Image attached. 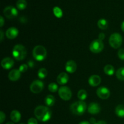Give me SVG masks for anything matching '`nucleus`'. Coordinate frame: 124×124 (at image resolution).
I'll return each mask as SVG.
<instances>
[{"mask_svg":"<svg viewBox=\"0 0 124 124\" xmlns=\"http://www.w3.org/2000/svg\"><path fill=\"white\" fill-rule=\"evenodd\" d=\"M115 113L118 117L123 118L124 117V105H119L115 109Z\"/></svg>","mask_w":124,"mask_h":124,"instance_id":"nucleus-19","label":"nucleus"},{"mask_svg":"<svg viewBox=\"0 0 124 124\" xmlns=\"http://www.w3.org/2000/svg\"><path fill=\"white\" fill-rule=\"evenodd\" d=\"M48 89L50 92H53V93H55V92H56L58 90V85H57L56 84L54 83V82L50 83L48 85Z\"/></svg>","mask_w":124,"mask_h":124,"instance_id":"nucleus-28","label":"nucleus"},{"mask_svg":"<svg viewBox=\"0 0 124 124\" xmlns=\"http://www.w3.org/2000/svg\"><path fill=\"white\" fill-rule=\"evenodd\" d=\"M0 21H1L0 26L2 27L3 26L4 24V18H3V17L2 16H0Z\"/></svg>","mask_w":124,"mask_h":124,"instance_id":"nucleus-34","label":"nucleus"},{"mask_svg":"<svg viewBox=\"0 0 124 124\" xmlns=\"http://www.w3.org/2000/svg\"><path fill=\"white\" fill-rule=\"evenodd\" d=\"M53 12L54 15H55L56 17L58 18H60L62 16L63 13L62 10L59 7H54L53 9Z\"/></svg>","mask_w":124,"mask_h":124,"instance_id":"nucleus-27","label":"nucleus"},{"mask_svg":"<svg viewBox=\"0 0 124 124\" xmlns=\"http://www.w3.org/2000/svg\"><path fill=\"white\" fill-rule=\"evenodd\" d=\"M21 77V71L17 69H13L11 70L9 72L8 75V78L10 81H16L20 78Z\"/></svg>","mask_w":124,"mask_h":124,"instance_id":"nucleus-14","label":"nucleus"},{"mask_svg":"<svg viewBox=\"0 0 124 124\" xmlns=\"http://www.w3.org/2000/svg\"><path fill=\"white\" fill-rule=\"evenodd\" d=\"M27 5V1L25 0H18L16 2V7L19 10H24L26 8Z\"/></svg>","mask_w":124,"mask_h":124,"instance_id":"nucleus-23","label":"nucleus"},{"mask_svg":"<svg viewBox=\"0 0 124 124\" xmlns=\"http://www.w3.org/2000/svg\"><path fill=\"white\" fill-rule=\"evenodd\" d=\"M95 124H107V122L104 121H99L98 122H97Z\"/></svg>","mask_w":124,"mask_h":124,"instance_id":"nucleus-38","label":"nucleus"},{"mask_svg":"<svg viewBox=\"0 0 124 124\" xmlns=\"http://www.w3.org/2000/svg\"></svg>","mask_w":124,"mask_h":124,"instance_id":"nucleus-42","label":"nucleus"},{"mask_svg":"<svg viewBox=\"0 0 124 124\" xmlns=\"http://www.w3.org/2000/svg\"><path fill=\"white\" fill-rule=\"evenodd\" d=\"M87 110V105L82 101L74 102L70 106V111L75 115L81 116Z\"/></svg>","mask_w":124,"mask_h":124,"instance_id":"nucleus-2","label":"nucleus"},{"mask_svg":"<svg viewBox=\"0 0 124 124\" xmlns=\"http://www.w3.org/2000/svg\"><path fill=\"white\" fill-rule=\"evenodd\" d=\"M47 70L45 68H41L38 70V76L40 79H44L47 76Z\"/></svg>","mask_w":124,"mask_h":124,"instance_id":"nucleus-26","label":"nucleus"},{"mask_svg":"<svg viewBox=\"0 0 124 124\" xmlns=\"http://www.w3.org/2000/svg\"><path fill=\"white\" fill-rule=\"evenodd\" d=\"M44 84L42 81L40 80H35L30 85V91L32 93L37 94L42 92L44 88Z\"/></svg>","mask_w":124,"mask_h":124,"instance_id":"nucleus-8","label":"nucleus"},{"mask_svg":"<svg viewBox=\"0 0 124 124\" xmlns=\"http://www.w3.org/2000/svg\"><path fill=\"white\" fill-rule=\"evenodd\" d=\"M79 124H91L90 122H88V121H82V122H81Z\"/></svg>","mask_w":124,"mask_h":124,"instance_id":"nucleus-39","label":"nucleus"},{"mask_svg":"<svg viewBox=\"0 0 124 124\" xmlns=\"http://www.w3.org/2000/svg\"><path fill=\"white\" fill-rule=\"evenodd\" d=\"M21 113L18 110H13L10 113V119L15 123H18L21 120Z\"/></svg>","mask_w":124,"mask_h":124,"instance_id":"nucleus-18","label":"nucleus"},{"mask_svg":"<svg viewBox=\"0 0 124 124\" xmlns=\"http://www.w3.org/2000/svg\"><path fill=\"white\" fill-rule=\"evenodd\" d=\"M98 25L99 29L105 30L108 27V22L105 19H100L98 22Z\"/></svg>","mask_w":124,"mask_h":124,"instance_id":"nucleus-22","label":"nucleus"},{"mask_svg":"<svg viewBox=\"0 0 124 124\" xmlns=\"http://www.w3.org/2000/svg\"><path fill=\"white\" fill-rule=\"evenodd\" d=\"M105 38V35L103 33H101L99 35V39L101 40V41H103Z\"/></svg>","mask_w":124,"mask_h":124,"instance_id":"nucleus-33","label":"nucleus"},{"mask_svg":"<svg viewBox=\"0 0 124 124\" xmlns=\"http://www.w3.org/2000/svg\"><path fill=\"white\" fill-rule=\"evenodd\" d=\"M0 35H1V37H0V40H1V41L2 42V40H3V38H4V33L2 30H1V31H0Z\"/></svg>","mask_w":124,"mask_h":124,"instance_id":"nucleus-37","label":"nucleus"},{"mask_svg":"<svg viewBox=\"0 0 124 124\" xmlns=\"http://www.w3.org/2000/svg\"><path fill=\"white\" fill-rule=\"evenodd\" d=\"M13 65H14V61L12 58L8 57L4 58L1 61V66L4 69L8 70L13 67Z\"/></svg>","mask_w":124,"mask_h":124,"instance_id":"nucleus-12","label":"nucleus"},{"mask_svg":"<svg viewBox=\"0 0 124 124\" xmlns=\"http://www.w3.org/2000/svg\"><path fill=\"white\" fill-rule=\"evenodd\" d=\"M121 29H122V31L124 32V21L122 22V24H121Z\"/></svg>","mask_w":124,"mask_h":124,"instance_id":"nucleus-40","label":"nucleus"},{"mask_svg":"<svg viewBox=\"0 0 124 124\" xmlns=\"http://www.w3.org/2000/svg\"><path fill=\"white\" fill-rule=\"evenodd\" d=\"M104 44L102 41L100 39H95L92 42L90 45V50L94 53H100L104 49Z\"/></svg>","mask_w":124,"mask_h":124,"instance_id":"nucleus-6","label":"nucleus"},{"mask_svg":"<svg viewBox=\"0 0 124 124\" xmlns=\"http://www.w3.org/2000/svg\"><path fill=\"white\" fill-rule=\"evenodd\" d=\"M28 65L27 64H23L21 65H20L19 68V70L21 71V73H25L27 70Z\"/></svg>","mask_w":124,"mask_h":124,"instance_id":"nucleus-29","label":"nucleus"},{"mask_svg":"<svg viewBox=\"0 0 124 124\" xmlns=\"http://www.w3.org/2000/svg\"><path fill=\"white\" fill-rule=\"evenodd\" d=\"M96 94L99 98L102 99H107L110 97V92L107 88L105 87H101L98 88Z\"/></svg>","mask_w":124,"mask_h":124,"instance_id":"nucleus-10","label":"nucleus"},{"mask_svg":"<svg viewBox=\"0 0 124 124\" xmlns=\"http://www.w3.org/2000/svg\"><path fill=\"white\" fill-rule=\"evenodd\" d=\"M12 54L17 61H22L26 57L27 50L23 45L17 44L14 46L12 50Z\"/></svg>","mask_w":124,"mask_h":124,"instance_id":"nucleus-3","label":"nucleus"},{"mask_svg":"<svg viewBox=\"0 0 124 124\" xmlns=\"http://www.w3.org/2000/svg\"><path fill=\"white\" fill-rule=\"evenodd\" d=\"M58 94L60 98L64 101H69L72 96V93L70 88L66 86L61 87L58 90Z\"/></svg>","mask_w":124,"mask_h":124,"instance_id":"nucleus-7","label":"nucleus"},{"mask_svg":"<svg viewBox=\"0 0 124 124\" xmlns=\"http://www.w3.org/2000/svg\"><path fill=\"white\" fill-rule=\"evenodd\" d=\"M90 124H95L97 122L95 119L93 118V117H92V118L90 119Z\"/></svg>","mask_w":124,"mask_h":124,"instance_id":"nucleus-36","label":"nucleus"},{"mask_svg":"<svg viewBox=\"0 0 124 124\" xmlns=\"http://www.w3.org/2000/svg\"><path fill=\"white\" fill-rule=\"evenodd\" d=\"M57 82L60 85H64L69 81V76L66 73H61L57 77Z\"/></svg>","mask_w":124,"mask_h":124,"instance_id":"nucleus-17","label":"nucleus"},{"mask_svg":"<svg viewBox=\"0 0 124 124\" xmlns=\"http://www.w3.org/2000/svg\"><path fill=\"white\" fill-rule=\"evenodd\" d=\"M54 102H55V98L53 97V96L49 94V95L47 96L46 98H45V103H46L47 106H53L54 105Z\"/></svg>","mask_w":124,"mask_h":124,"instance_id":"nucleus-20","label":"nucleus"},{"mask_svg":"<svg viewBox=\"0 0 124 124\" xmlns=\"http://www.w3.org/2000/svg\"><path fill=\"white\" fill-rule=\"evenodd\" d=\"M33 56L38 61H41L46 59L47 56V50L42 46H37L33 50Z\"/></svg>","mask_w":124,"mask_h":124,"instance_id":"nucleus-4","label":"nucleus"},{"mask_svg":"<svg viewBox=\"0 0 124 124\" xmlns=\"http://www.w3.org/2000/svg\"><path fill=\"white\" fill-rule=\"evenodd\" d=\"M5 119H6V115L2 111H0V124H2L3 123Z\"/></svg>","mask_w":124,"mask_h":124,"instance_id":"nucleus-31","label":"nucleus"},{"mask_svg":"<svg viewBox=\"0 0 124 124\" xmlns=\"http://www.w3.org/2000/svg\"><path fill=\"white\" fill-rule=\"evenodd\" d=\"M27 124H38V121L36 119L31 117L28 120Z\"/></svg>","mask_w":124,"mask_h":124,"instance_id":"nucleus-32","label":"nucleus"},{"mask_svg":"<svg viewBox=\"0 0 124 124\" xmlns=\"http://www.w3.org/2000/svg\"><path fill=\"white\" fill-rule=\"evenodd\" d=\"M18 30L16 27L8 28L6 32V36L10 39H13L18 35Z\"/></svg>","mask_w":124,"mask_h":124,"instance_id":"nucleus-13","label":"nucleus"},{"mask_svg":"<svg viewBox=\"0 0 124 124\" xmlns=\"http://www.w3.org/2000/svg\"><path fill=\"white\" fill-rule=\"evenodd\" d=\"M6 124H14V123H13V122H8Z\"/></svg>","mask_w":124,"mask_h":124,"instance_id":"nucleus-41","label":"nucleus"},{"mask_svg":"<svg viewBox=\"0 0 124 124\" xmlns=\"http://www.w3.org/2000/svg\"><path fill=\"white\" fill-rule=\"evenodd\" d=\"M118 57L121 60H124V49L121 48L118 51Z\"/></svg>","mask_w":124,"mask_h":124,"instance_id":"nucleus-30","label":"nucleus"},{"mask_svg":"<svg viewBox=\"0 0 124 124\" xmlns=\"http://www.w3.org/2000/svg\"><path fill=\"white\" fill-rule=\"evenodd\" d=\"M35 117L41 122H47L52 117V111L48 107L39 105L36 107L34 111Z\"/></svg>","mask_w":124,"mask_h":124,"instance_id":"nucleus-1","label":"nucleus"},{"mask_svg":"<svg viewBox=\"0 0 124 124\" xmlns=\"http://www.w3.org/2000/svg\"><path fill=\"white\" fill-rule=\"evenodd\" d=\"M87 97V93L85 90H80L78 93V98L81 101L85 100Z\"/></svg>","mask_w":124,"mask_h":124,"instance_id":"nucleus-24","label":"nucleus"},{"mask_svg":"<svg viewBox=\"0 0 124 124\" xmlns=\"http://www.w3.org/2000/svg\"><path fill=\"white\" fill-rule=\"evenodd\" d=\"M101 82V78L98 75H92L88 79V83L92 87H96L99 85Z\"/></svg>","mask_w":124,"mask_h":124,"instance_id":"nucleus-15","label":"nucleus"},{"mask_svg":"<svg viewBox=\"0 0 124 124\" xmlns=\"http://www.w3.org/2000/svg\"><path fill=\"white\" fill-rule=\"evenodd\" d=\"M116 77L121 81H124V67L120 68L117 70Z\"/></svg>","mask_w":124,"mask_h":124,"instance_id":"nucleus-25","label":"nucleus"},{"mask_svg":"<svg viewBox=\"0 0 124 124\" xmlns=\"http://www.w3.org/2000/svg\"><path fill=\"white\" fill-rule=\"evenodd\" d=\"M77 69V65L74 61L70 60L67 62L65 65V70L70 73H73Z\"/></svg>","mask_w":124,"mask_h":124,"instance_id":"nucleus-16","label":"nucleus"},{"mask_svg":"<svg viewBox=\"0 0 124 124\" xmlns=\"http://www.w3.org/2000/svg\"><path fill=\"white\" fill-rule=\"evenodd\" d=\"M28 64H29V66L30 67V68H33V67L35 65L34 62L33 61H30L28 62Z\"/></svg>","mask_w":124,"mask_h":124,"instance_id":"nucleus-35","label":"nucleus"},{"mask_svg":"<svg viewBox=\"0 0 124 124\" xmlns=\"http://www.w3.org/2000/svg\"><path fill=\"white\" fill-rule=\"evenodd\" d=\"M104 72L106 75H109V76H111L114 74L115 73V68L113 67V66L111 65H105V67H104Z\"/></svg>","mask_w":124,"mask_h":124,"instance_id":"nucleus-21","label":"nucleus"},{"mask_svg":"<svg viewBox=\"0 0 124 124\" xmlns=\"http://www.w3.org/2000/svg\"><path fill=\"white\" fill-rule=\"evenodd\" d=\"M3 13L5 16L8 19H13L17 16L18 14V10L13 6H7L4 9Z\"/></svg>","mask_w":124,"mask_h":124,"instance_id":"nucleus-9","label":"nucleus"},{"mask_svg":"<svg viewBox=\"0 0 124 124\" xmlns=\"http://www.w3.org/2000/svg\"><path fill=\"white\" fill-rule=\"evenodd\" d=\"M110 45L114 48H118L122 44V37L119 33H114L109 39Z\"/></svg>","mask_w":124,"mask_h":124,"instance_id":"nucleus-5","label":"nucleus"},{"mask_svg":"<svg viewBox=\"0 0 124 124\" xmlns=\"http://www.w3.org/2000/svg\"><path fill=\"white\" fill-rule=\"evenodd\" d=\"M88 112L92 115H96L101 111V107L99 104L95 102H92L88 106Z\"/></svg>","mask_w":124,"mask_h":124,"instance_id":"nucleus-11","label":"nucleus"}]
</instances>
